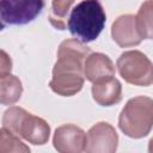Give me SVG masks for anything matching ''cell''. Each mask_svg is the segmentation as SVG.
Here are the masks:
<instances>
[{
	"label": "cell",
	"instance_id": "9a60e30c",
	"mask_svg": "<svg viewBox=\"0 0 153 153\" xmlns=\"http://www.w3.org/2000/svg\"><path fill=\"white\" fill-rule=\"evenodd\" d=\"M10 152H30V148L19 139L18 135L2 127L0 130V153Z\"/></svg>",
	"mask_w": 153,
	"mask_h": 153
},
{
	"label": "cell",
	"instance_id": "3957f363",
	"mask_svg": "<svg viewBox=\"0 0 153 153\" xmlns=\"http://www.w3.org/2000/svg\"><path fill=\"white\" fill-rule=\"evenodd\" d=\"M118 127L131 139L147 136L153 128V99L146 96L130 98L118 116Z\"/></svg>",
	"mask_w": 153,
	"mask_h": 153
},
{
	"label": "cell",
	"instance_id": "30bf717a",
	"mask_svg": "<svg viewBox=\"0 0 153 153\" xmlns=\"http://www.w3.org/2000/svg\"><path fill=\"white\" fill-rule=\"evenodd\" d=\"M92 97L102 106H112L122 99V85L115 76L92 82Z\"/></svg>",
	"mask_w": 153,
	"mask_h": 153
},
{
	"label": "cell",
	"instance_id": "277c9868",
	"mask_svg": "<svg viewBox=\"0 0 153 153\" xmlns=\"http://www.w3.org/2000/svg\"><path fill=\"white\" fill-rule=\"evenodd\" d=\"M122 79L135 86L153 84V63L140 50H128L120 55L116 62Z\"/></svg>",
	"mask_w": 153,
	"mask_h": 153
},
{
	"label": "cell",
	"instance_id": "ac0fdd59",
	"mask_svg": "<svg viewBox=\"0 0 153 153\" xmlns=\"http://www.w3.org/2000/svg\"><path fill=\"white\" fill-rule=\"evenodd\" d=\"M148 152H151V153H153V137L149 140V142H148Z\"/></svg>",
	"mask_w": 153,
	"mask_h": 153
},
{
	"label": "cell",
	"instance_id": "5bb4252c",
	"mask_svg": "<svg viewBox=\"0 0 153 153\" xmlns=\"http://www.w3.org/2000/svg\"><path fill=\"white\" fill-rule=\"evenodd\" d=\"M75 0H53L49 12V22L57 30H66L68 13Z\"/></svg>",
	"mask_w": 153,
	"mask_h": 153
},
{
	"label": "cell",
	"instance_id": "5b68a950",
	"mask_svg": "<svg viewBox=\"0 0 153 153\" xmlns=\"http://www.w3.org/2000/svg\"><path fill=\"white\" fill-rule=\"evenodd\" d=\"M43 7L44 0H0L1 26L27 24L42 12Z\"/></svg>",
	"mask_w": 153,
	"mask_h": 153
},
{
	"label": "cell",
	"instance_id": "4fadbf2b",
	"mask_svg": "<svg viewBox=\"0 0 153 153\" xmlns=\"http://www.w3.org/2000/svg\"><path fill=\"white\" fill-rule=\"evenodd\" d=\"M136 26L142 39H153V0H146L140 6Z\"/></svg>",
	"mask_w": 153,
	"mask_h": 153
},
{
	"label": "cell",
	"instance_id": "e0dca14e",
	"mask_svg": "<svg viewBox=\"0 0 153 153\" xmlns=\"http://www.w3.org/2000/svg\"><path fill=\"white\" fill-rule=\"evenodd\" d=\"M12 69V61L11 57L7 55L5 50H1V60H0V75L11 73Z\"/></svg>",
	"mask_w": 153,
	"mask_h": 153
},
{
	"label": "cell",
	"instance_id": "52a82bcc",
	"mask_svg": "<svg viewBox=\"0 0 153 153\" xmlns=\"http://www.w3.org/2000/svg\"><path fill=\"white\" fill-rule=\"evenodd\" d=\"M118 135L115 128L108 122H98L87 131L85 152L88 153H114L117 149Z\"/></svg>",
	"mask_w": 153,
	"mask_h": 153
},
{
	"label": "cell",
	"instance_id": "7a4b0ae2",
	"mask_svg": "<svg viewBox=\"0 0 153 153\" xmlns=\"http://www.w3.org/2000/svg\"><path fill=\"white\" fill-rule=\"evenodd\" d=\"M105 22L106 14L99 0H82L72 10L67 26L73 36L88 43L100 35Z\"/></svg>",
	"mask_w": 153,
	"mask_h": 153
},
{
	"label": "cell",
	"instance_id": "6da1fadb",
	"mask_svg": "<svg viewBox=\"0 0 153 153\" xmlns=\"http://www.w3.org/2000/svg\"><path fill=\"white\" fill-rule=\"evenodd\" d=\"M91 49L78 38L61 42L57 49V60L49 81L51 91L62 97H72L81 91L85 81L84 63Z\"/></svg>",
	"mask_w": 153,
	"mask_h": 153
},
{
	"label": "cell",
	"instance_id": "2e32d148",
	"mask_svg": "<svg viewBox=\"0 0 153 153\" xmlns=\"http://www.w3.org/2000/svg\"><path fill=\"white\" fill-rule=\"evenodd\" d=\"M27 111L19 106H10L2 116V127L17 135L18 127Z\"/></svg>",
	"mask_w": 153,
	"mask_h": 153
},
{
	"label": "cell",
	"instance_id": "7c38bea8",
	"mask_svg": "<svg viewBox=\"0 0 153 153\" xmlns=\"http://www.w3.org/2000/svg\"><path fill=\"white\" fill-rule=\"evenodd\" d=\"M23 93V85L19 78L8 73L0 75V102L4 105L17 103Z\"/></svg>",
	"mask_w": 153,
	"mask_h": 153
},
{
	"label": "cell",
	"instance_id": "9c48e42d",
	"mask_svg": "<svg viewBox=\"0 0 153 153\" xmlns=\"http://www.w3.org/2000/svg\"><path fill=\"white\" fill-rule=\"evenodd\" d=\"M17 135L32 145H44L50 136V126L45 120L26 112L18 127Z\"/></svg>",
	"mask_w": 153,
	"mask_h": 153
},
{
	"label": "cell",
	"instance_id": "ba28073f",
	"mask_svg": "<svg viewBox=\"0 0 153 153\" xmlns=\"http://www.w3.org/2000/svg\"><path fill=\"white\" fill-rule=\"evenodd\" d=\"M111 36L116 44L121 48L139 45L142 37L136 26V16L122 14L115 19L111 25Z\"/></svg>",
	"mask_w": 153,
	"mask_h": 153
},
{
	"label": "cell",
	"instance_id": "8fae6325",
	"mask_svg": "<svg viewBox=\"0 0 153 153\" xmlns=\"http://www.w3.org/2000/svg\"><path fill=\"white\" fill-rule=\"evenodd\" d=\"M84 74L86 80L94 82L108 76H114L115 66L108 55L103 53H91L85 60Z\"/></svg>",
	"mask_w": 153,
	"mask_h": 153
},
{
	"label": "cell",
	"instance_id": "8992f818",
	"mask_svg": "<svg viewBox=\"0 0 153 153\" xmlns=\"http://www.w3.org/2000/svg\"><path fill=\"white\" fill-rule=\"evenodd\" d=\"M87 134L78 126L68 123L56 128L53 136L54 148L60 153H80L86 149Z\"/></svg>",
	"mask_w": 153,
	"mask_h": 153
}]
</instances>
